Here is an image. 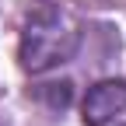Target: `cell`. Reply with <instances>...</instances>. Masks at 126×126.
Instances as JSON below:
<instances>
[{
	"label": "cell",
	"instance_id": "1",
	"mask_svg": "<svg viewBox=\"0 0 126 126\" xmlns=\"http://www.w3.org/2000/svg\"><path fill=\"white\" fill-rule=\"evenodd\" d=\"M77 46H81V25L77 18L60 7L42 0L28 11L25 28H21V46H18V60L25 74H49L63 67L67 60H74Z\"/></svg>",
	"mask_w": 126,
	"mask_h": 126
},
{
	"label": "cell",
	"instance_id": "2",
	"mask_svg": "<svg viewBox=\"0 0 126 126\" xmlns=\"http://www.w3.org/2000/svg\"><path fill=\"white\" fill-rule=\"evenodd\" d=\"M81 112L88 126H126V81H98L88 88Z\"/></svg>",
	"mask_w": 126,
	"mask_h": 126
}]
</instances>
